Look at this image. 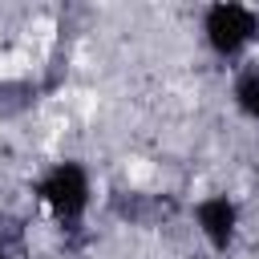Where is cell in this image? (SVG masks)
Masks as SVG:
<instances>
[{"instance_id": "5", "label": "cell", "mask_w": 259, "mask_h": 259, "mask_svg": "<svg viewBox=\"0 0 259 259\" xmlns=\"http://www.w3.org/2000/svg\"><path fill=\"white\" fill-rule=\"evenodd\" d=\"M0 259H8V251H4V243H0Z\"/></svg>"}, {"instance_id": "3", "label": "cell", "mask_w": 259, "mask_h": 259, "mask_svg": "<svg viewBox=\"0 0 259 259\" xmlns=\"http://www.w3.org/2000/svg\"><path fill=\"white\" fill-rule=\"evenodd\" d=\"M194 227H198V235L206 239V247L210 251H231L235 247V239H239V202L231 198V194H206V198H198L194 202Z\"/></svg>"}, {"instance_id": "4", "label": "cell", "mask_w": 259, "mask_h": 259, "mask_svg": "<svg viewBox=\"0 0 259 259\" xmlns=\"http://www.w3.org/2000/svg\"><path fill=\"white\" fill-rule=\"evenodd\" d=\"M235 105L251 121H259V69H243L235 77Z\"/></svg>"}, {"instance_id": "2", "label": "cell", "mask_w": 259, "mask_h": 259, "mask_svg": "<svg viewBox=\"0 0 259 259\" xmlns=\"http://www.w3.org/2000/svg\"><path fill=\"white\" fill-rule=\"evenodd\" d=\"M202 36H206L214 57L231 61L259 36V12L251 4H239V0H214L202 12Z\"/></svg>"}, {"instance_id": "1", "label": "cell", "mask_w": 259, "mask_h": 259, "mask_svg": "<svg viewBox=\"0 0 259 259\" xmlns=\"http://www.w3.org/2000/svg\"><path fill=\"white\" fill-rule=\"evenodd\" d=\"M32 194L40 198V206L69 231L81 227L89 202H93V182H89V170L77 162V158H61L53 162L36 182H32Z\"/></svg>"}]
</instances>
